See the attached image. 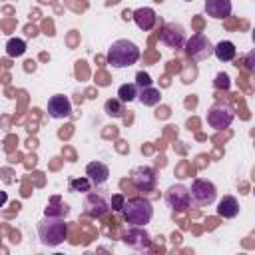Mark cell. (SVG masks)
<instances>
[{
  "instance_id": "obj_6",
  "label": "cell",
  "mask_w": 255,
  "mask_h": 255,
  "mask_svg": "<svg viewBox=\"0 0 255 255\" xmlns=\"http://www.w3.org/2000/svg\"><path fill=\"white\" fill-rule=\"evenodd\" d=\"M131 183L137 191L141 193H147V191H153L155 185H157V173L151 165H139L131 171Z\"/></svg>"
},
{
  "instance_id": "obj_8",
  "label": "cell",
  "mask_w": 255,
  "mask_h": 255,
  "mask_svg": "<svg viewBox=\"0 0 255 255\" xmlns=\"http://www.w3.org/2000/svg\"><path fill=\"white\" fill-rule=\"evenodd\" d=\"M159 40L161 44H165L167 48H183L185 44V30L181 24L175 22H167L161 30H159Z\"/></svg>"
},
{
  "instance_id": "obj_3",
  "label": "cell",
  "mask_w": 255,
  "mask_h": 255,
  "mask_svg": "<svg viewBox=\"0 0 255 255\" xmlns=\"http://www.w3.org/2000/svg\"><path fill=\"white\" fill-rule=\"evenodd\" d=\"M122 213L129 225H147L153 217V205L145 197H131L124 201Z\"/></svg>"
},
{
  "instance_id": "obj_19",
  "label": "cell",
  "mask_w": 255,
  "mask_h": 255,
  "mask_svg": "<svg viewBox=\"0 0 255 255\" xmlns=\"http://www.w3.org/2000/svg\"><path fill=\"white\" fill-rule=\"evenodd\" d=\"M68 211H70V207L66 203H62V199L58 195H54L50 199V203H48V207H46L44 213L46 215H52V217H64V215H68Z\"/></svg>"
},
{
  "instance_id": "obj_9",
  "label": "cell",
  "mask_w": 255,
  "mask_h": 255,
  "mask_svg": "<svg viewBox=\"0 0 255 255\" xmlns=\"http://www.w3.org/2000/svg\"><path fill=\"white\" fill-rule=\"evenodd\" d=\"M165 201L173 211H185L189 207V203H191L189 189L185 185H181V183H173L165 193Z\"/></svg>"
},
{
  "instance_id": "obj_15",
  "label": "cell",
  "mask_w": 255,
  "mask_h": 255,
  "mask_svg": "<svg viewBox=\"0 0 255 255\" xmlns=\"http://www.w3.org/2000/svg\"><path fill=\"white\" fill-rule=\"evenodd\" d=\"M205 12L215 20H223L231 14V0H205Z\"/></svg>"
},
{
  "instance_id": "obj_28",
  "label": "cell",
  "mask_w": 255,
  "mask_h": 255,
  "mask_svg": "<svg viewBox=\"0 0 255 255\" xmlns=\"http://www.w3.org/2000/svg\"><path fill=\"white\" fill-rule=\"evenodd\" d=\"M124 18L128 20V18H131V12H128V10H124Z\"/></svg>"
},
{
  "instance_id": "obj_24",
  "label": "cell",
  "mask_w": 255,
  "mask_h": 255,
  "mask_svg": "<svg viewBox=\"0 0 255 255\" xmlns=\"http://www.w3.org/2000/svg\"><path fill=\"white\" fill-rule=\"evenodd\" d=\"M135 86H137V90H143V88L153 86V80L149 78L147 72H137V74H135Z\"/></svg>"
},
{
  "instance_id": "obj_17",
  "label": "cell",
  "mask_w": 255,
  "mask_h": 255,
  "mask_svg": "<svg viewBox=\"0 0 255 255\" xmlns=\"http://www.w3.org/2000/svg\"><path fill=\"white\" fill-rule=\"evenodd\" d=\"M213 54H215V58H217L219 62H231V60L235 58V54H237V48H235L233 42L221 40L219 44L213 46Z\"/></svg>"
},
{
  "instance_id": "obj_14",
  "label": "cell",
  "mask_w": 255,
  "mask_h": 255,
  "mask_svg": "<svg viewBox=\"0 0 255 255\" xmlns=\"http://www.w3.org/2000/svg\"><path fill=\"white\" fill-rule=\"evenodd\" d=\"M86 177L92 181V185H104L110 177V169L102 161H90L86 165Z\"/></svg>"
},
{
  "instance_id": "obj_23",
  "label": "cell",
  "mask_w": 255,
  "mask_h": 255,
  "mask_svg": "<svg viewBox=\"0 0 255 255\" xmlns=\"http://www.w3.org/2000/svg\"><path fill=\"white\" fill-rule=\"evenodd\" d=\"M92 181L88 177H72L70 179V189L72 191H90Z\"/></svg>"
},
{
  "instance_id": "obj_10",
  "label": "cell",
  "mask_w": 255,
  "mask_h": 255,
  "mask_svg": "<svg viewBox=\"0 0 255 255\" xmlns=\"http://www.w3.org/2000/svg\"><path fill=\"white\" fill-rule=\"evenodd\" d=\"M122 241H124L128 247L137 249V251L147 249V247L151 245V237H149V233L145 231V225H133L131 229H128V231L122 235Z\"/></svg>"
},
{
  "instance_id": "obj_4",
  "label": "cell",
  "mask_w": 255,
  "mask_h": 255,
  "mask_svg": "<svg viewBox=\"0 0 255 255\" xmlns=\"http://www.w3.org/2000/svg\"><path fill=\"white\" fill-rule=\"evenodd\" d=\"M185 54L195 60V62H201L205 58H209L213 54V44L209 42V38H205L203 34H195L191 36L189 40H185Z\"/></svg>"
},
{
  "instance_id": "obj_7",
  "label": "cell",
  "mask_w": 255,
  "mask_h": 255,
  "mask_svg": "<svg viewBox=\"0 0 255 255\" xmlns=\"http://www.w3.org/2000/svg\"><path fill=\"white\" fill-rule=\"evenodd\" d=\"M189 197L197 203V205H211L217 197V189L211 181L207 179H195L191 183V189H189Z\"/></svg>"
},
{
  "instance_id": "obj_26",
  "label": "cell",
  "mask_w": 255,
  "mask_h": 255,
  "mask_svg": "<svg viewBox=\"0 0 255 255\" xmlns=\"http://www.w3.org/2000/svg\"><path fill=\"white\" fill-rule=\"evenodd\" d=\"M215 86L227 90V88H229V76H227V74H217V78H215Z\"/></svg>"
},
{
  "instance_id": "obj_25",
  "label": "cell",
  "mask_w": 255,
  "mask_h": 255,
  "mask_svg": "<svg viewBox=\"0 0 255 255\" xmlns=\"http://www.w3.org/2000/svg\"><path fill=\"white\" fill-rule=\"evenodd\" d=\"M124 201H126V197H124L122 193H116V195L112 197V201H110L108 205H110V207H112L114 211H122V207H124Z\"/></svg>"
},
{
  "instance_id": "obj_27",
  "label": "cell",
  "mask_w": 255,
  "mask_h": 255,
  "mask_svg": "<svg viewBox=\"0 0 255 255\" xmlns=\"http://www.w3.org/2000/svg\"><path fill=\"white\" fill-rule=\"evenodd\" d=\"M6 201H8V195H6V191H2V189H0V207H2Z\"/></svg>"
},
{
  "instance_id": "obj_1",
  "label": "cell",
  "mask_w": 255,
  "mask_h": 255,
  "mask_svg": "<svg viewBox=\"0 0 255 255\" xmlns=\"http://www.w3.org/2000/svg\"><path fill=\"white\" fill-rule=\"evenodd\" d=\"M38 237H40L42 245L56 247V245L66 241V237H68V223L64 221V217L44 215V219L38 223Z\"/></svg>"
},
{
  "instance_id": "obj_5",
  "label": "cell",
  "mask_w": 255,
  "mask_h": 255,
  "mask_svg": "<svg viewBox=\"0 0 255 255\" xmlns=\"http://www.w3.org/2000/svg\"><path fill=\"white\" fill-rule=\"evenodd\" d=\"M233 118H235V112L227 104H213L207 110V124L213 129H225V128H229L231 122H233Z\"/></svg>"
},
{
  "instance_id": "obj_21",
  "label": "cell",
  "mask_w": 255,
  "mask_h": 255,
  "mask_svg": "<svg viewBox=\"0 0 255 255\" xmlns=\"http://www.w3.org/2000/svg\"><path fill=\"white\" fill-rule=\"evenodd\" d=\"M26 52V42L22 40V38H10L8 42H6V54L10 56V58H18V56H22Z\"/></svg>"
},
{
  "instance_id": "obj_18",
  "label": "cell",
  "mask_w": 255,
  "mask_h": 255,
  "mask_svg": "<svg viewBox=\"0 0 255 255\" xmlns=\"http://www.w3.org/2000/svg\"><path fill=\"white\" fill-rule=\"evenodd\" d=\"M137 100L143 104V106H157L161 102V94L157 88L149 86V88H143L137 92Z\"/></svg>"
},
{
  "instance_id": "obj_16",
  "label": "cell",
  "mask_w": 255,
  "mask_h": 255,
  "mask_svg": "<svg viewBox=\"0 0 255 255\" xmlns=\"http://www.w3.org/2000/svg\"><path fill=\"white\" fill-rule=\"evenodd\" d=\"M217 215L225 217V219H231L235 215H239V201L233 197V195H225L219 203H217Z\"/></svg>"
},
{
  "instance_id": "obj_20",
  "label": "cell",
  "mask_w": 255,
  "mask_h": 255,
  "mask_svg": "<svg viewBox=\"0 0 255 255\" xmlns=\"http://www.w3.org/2000/svg\"><path fill=\"white\" fill-rule=\"evenodd\" d=\"M137 98V86L135 84H122L118 88V100L122 104H128V102H133Z\"/></svg>"
},
{
  "instance_id": "obj_11",
  "label": "cell",
  "mask_w": 255,
  "mask_h": 255,
  "mask_svg": "<svg viewBox=\"0 0 255 255\" xmlns=\"http://www.w3.org/2000/svg\"><path fill=\"white\" fill-rule=\"evenodd\" d=\"M48 114L54 118V120H64L72 114V102L68 96H62V94H56L48 100Z\"/></svg>"
},
{
  "instance_id": "obj_2",
  "label": "cell",
  "mask_w": 255,
  "mask_h": 255,
  "mask_svg": "<svg viewBox=\"0 0 255 255\" xmlns=\"http://www.w3.org/2000/svg\"><path fill=\"white\" fill-rule=\"evenodd\" d=\"M139 60V48L131 40H116L108 50V64L112 68H128Z\"/></svg>"
},
{
  "instance_id": "obj_22",
  "label": "cell",
  "mask_w": 255,
  "mask_h": 255,
  "mask_svg": "<svg viewBox=\"0 0 255 255\" xmlns=\"http://www.w3.org/2000/svg\"><path fill=\"white\" fill-rule=\"evenodd\" d=\"M104 110H106V114L108 116H112V118H122L124 116V104L116 98V100H108L106 104H104Z\"/></svg>"
},
{
  "instance_id": "obj_13",
  "label": "cell",
  "mask_w": 255,
  "mask_h": 255,
  "mask_svg": "<svg viewBox=\"0 0 255 255\" xmlns=\"http://www.w3.org/2000/svg\"><path fill=\"white\" fill-rule=\"evenodd\" d=\"M131 18H133L135 26H137L139 30H143V32L151 30V28L155 26V20H157L155 10L149 8V6H141V8H137L135 12H131Z\"/></svg>"
},
{
  "instance_id": "obj_12",
  "label": "cell",
  "mask_w": 255,
  "mask_h": 255,
  "mask_svg": "<svg viewBox=\"0 0 255 255\" xmlns=\"http://www.w3.org/2000/svg\"><path fill=\"white\" fill-rule=\"evenodd\" d=\"M108 209H110V205L100 193H88V197L84 201V211H86L88 217H94V219L102 217Z\"/></svg>"
}]
</instances>
